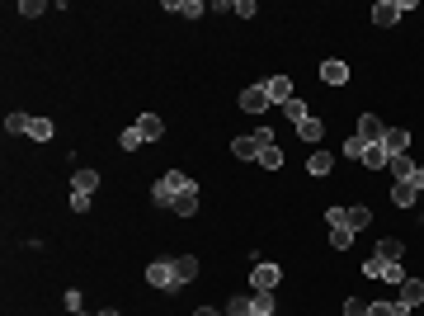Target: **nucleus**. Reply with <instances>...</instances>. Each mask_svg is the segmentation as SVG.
I'll return each instance as SVG.
<instances>
[{
  "mask_svg": "<svg viewBox=\"0 0 424 316\" xmlns=\"http://www.w3.org/2000/svg\"><path fill=\"white\" fill-rule=\"evenodd\" d=\"M184 189H193V179H188L184 170H165L156 184H151V198H156L160 208H174V198H179Z\"/></svg>",
  "mask_w": 424,
  "mask_h": 316,
  "instance_id": "f257e3e1",
  "label": "nucleus"
},
{
  "mask_svg": "<svg viewBox=\"0 0 424 316\" xmlns=\"http://www.w3.org/2000/svg\"><path fill=\"white\" fill-rule=\"evenodd\" d=\"M146 284L160 288V293H179V288H184V279H179L174 260H151V265H146Z\"/></svg>",
  "mask_w": 424,
  "mask_h": 316,
  "instance_id": "f03ea898",
  "label": "nucleus"
},
{
  "mask_svg": "<svg viewBox=\"0 0 424 316\" xmlns=\"http://www.w3.org/2000/svg\"><path fill=\"white\" fill-rule=\"evenodd\" d=\"M363 274H368V279H377V284H406L410 274L406 269H401V260H382V255H373V260H363Z\"/></svg>",
  "mask_w": 424,
  "mask_h": 316,
  "instance_id": "7ed1b4c3",
  "label": "nucleus"
},
{
  "mask_svg": "<svg viewBox=\"0 0 424 316\" xmlns=\"http://www.w3.org/2000/svg\"><path fill=\"white\" fill-rule=\"evenodd\" d=\"M269 142H274V132H269V127H255L245 137H236L231 151H236V160H259V151H264Z\"/></svg>",
  "mask_w": 424,
  "mask_h": 316,
  "instance_id": "20e7f679",
  "label": "nucleus"
},
{
  "mask_svg": "<svg viewBox=\"0 0 424 316\" xmlns=\"http://www.w3.org/2000/svg\"><path fill=\"white\" fill-rule=\"evenodd\" d=\"M278 279H283V269H278V265H269V260H255V269H250L255 293H274V288H278Z\"/></svg>",
  "mask_w": 424,
  "mask_h": 316,
  "instance_id": "39448f33",
  "label": "nucleus"
},
{
  "mask_svg": "<svg viewBox=\"0 0 424 316\" xmlns=\"http://www.w3.org/2000/svg\"><path fill=\"white\" fill-rule=\"evenodd\" d=\"M94 189H99V170H90V165H80V170L71 175V194H80V198H90Z\"/></svg>",
  "mask_w": 424,
  "mask_h": 316,
  "instance_id": "423d86ee",
  "label": "nucleus"
},
{
  "mask_svg": "<svg viewBox=\"0 0 424 316\" xmlns=\"http://www.w3.org/2000/svg\"><path fill=\"white\" fill-rule=\"evenodd\" d=\"M382 151H387V156H406V151H410V132H406V127H387Z\"/></svg>",
  "mask_w": 424,
  "mask_h": 316,
  "instance_id": "0eeeda50",
  "label": "nucleus"
},
{
  "mask_svg": "<svg viewBox=\"0 0 424 316\" xmlns=\"http://www.w3.org/2000/svg\"><path fill=\"white\" fill-rule=\"evenodd\" d=\"M401 307H406V312H415V307H424V279H406V284H401Z\"/></svg>",
  "mask_w": 424,
  "mask_h": 316,
  "instance_id": "6e6552de",
  "label": "nucleus"
},
{
  "mask_svg": "<svg viewBox=\"0 0 424 316\" xmlns=\"http://www.w3.org/2000/svg\"><path fill=\"white\" fill-rule=\"evenodd\" d=\"M264 95H269V104H288V99H293V80H288V76H269L264 80Z\"/></svg>",
  "mask_w": 424,
  "mask_h": 316,
  "instance_id": "1a4fd4ad",
  "label": "nucleus"
},
{
  "mask_svg": "<svg viewBox=\"0 0 424 316\" xmlns=\"http://www.w3.org/2000/svg\"><path fill=\"white\" fill-rule=\"evenodd\" d=\"M240 109H245V113H264V109H269L264 80H259V85H250V90H240Z\"/></svg>",
  "mask_w": 424,
  "mask_h": 316,
  "instance_id": "9d476101",
  "label": "nucleus"
},
{
  "mask_svg": "<svg viewBox=\"0 0 424 316\" xmlns=\"http://www.w3.org/2000/svg\"><path fill=\"white\" fill-rule=\"evenodd\" d=\"M321 80H326V85H349V62H340V57L321 62Z\"/></svg>",
  "mask_w": 424,
  "mask_h": 316,
  "instance_id": "9b49d317",
  "label": "nucleus"
},
{
  "mask_svg": "<svg viewBox=\"0 0 424 316\" xmlns=\"http://www.w3.org/2000/svg\"><path fill=\"white\" fill-rule=\"evenodd\" d=\"M401 15H406V10H401V0H377V5H373V24H382V29L396 24Z\"/></svg>",
  "mask_w": 424,
  "mask_h": 316,
  "instance_id": "f8f14e48",
  "label": "nucleus"
},
{
  "mask_svg": "<svg viewBox=\"0 0 424 316\" xmlns=\"http://www.w3.org/2000/svg\"><path fill=\"white\" fill-rule=\"evenodd\" d=\"M359 137H363V142H382V137H387V127H382L377 113H363V118H359Z\"/></svg>",
  "mask_w": 424,
  "mask_h": 316,
  "instance_id": "ddd939ff",
  "label": "nucleus"
},
{
  "mask_svg": "<svg viewBox=\"0 0 424 316\" xmlns=\"http://www.w3.org/2000/svg\"><path fill=\"white\" fill-rule=\"evenodd\" d=\"M345 222H349V232H363V227H373V208L349 203V208H345Z\"/></svg>",
  "mask_w": 424,
  "mask_h": 316,
  "instance_id": "4468645a",
  "label": "nucleus"
},
{
  "mask_svg": "<svg viewBox=\"0 0 424 316\" xmlns=\"http://www.w3.org/2000/svg\"><path fill=\"white\" fill-rule=\"evenodd\" d=\"M132 127H137V132L146 137V142H160V132H165V123H160L156 113H141V118H137Z\"/></svg>",
  "mask_w": 424,
  "mask_h": 316,
  "instance_id": "2eb2a0df",
  "label": "nucleus"
},
{
  "mask_svg": "<svg viewBox=\"0 0 424 316\" xmlns=\"http://www.w3.org/2000/svg\"><path fill=\"white\" fill-rule=\"evenodd\" d=\"M297 137H302V142H321V137H326V123L311 113V118H302V123H297Z\"/></svg>",
  "mask_w": 424,
  "mask_h": 316,
  "instance_id": "dca6fc26",
  "label": "nucleus"
},
{
  "mask_svg": "<svg viewBox=\"0 0 424 316\" xmlns=\"http://www.w3.org/2000/svg\"><path fill=\"white\" fill-rule=\"evenodd\" d=\"M170 213H179V217H193V213H198V184H193V189H184L179 194V198H174V208Z\"/></svg>",
  "mask_w": 424,
  "mask_h": 316,
  "instance_id": "f3484780",
  "label": "nucleus"
},
{
  "mask_svg": "<svg viewBox=\"0 0 424 316\" xmlns=\"http://www.w3.org/2000/svg\"><path fill=\"white\" fill-rule=\"evenodd\" d=\"M170 15H184V19H198L203 15V0H165Z\"/></svg>",
  "mask_w": 424,
  "mask_h": 316,
  "instance_id": "a211bd4d",
  "label": "nucleus"
},
{
  "mask_svg": "<svg viewBox=\"0 0 424 316\" xmlns=\"http://www.w3.org/2000/svg\"><path fill=\"white\" fill-rule=\"evenodd\" d=\"M387 170L396 175V184H406V179H410V175H415V170H420V165H415V160H410V156H392V160H387Z\"/></svg>",
  "mask_w": 424,
  "mask_h": 316,
  "instance_id": "6ab92c4d",
  "label": "nucleus"
},
{
  "mask_svg": "<svg viewBox=\"0 0 424 316\" xmlns=\"http://www.w3.org/2000/svg\"><path fill=\"white\" fill-rule=\"evenodd\" d=\"M226 316H255V293L245 298V293H236L231 302H226Z\"/></svg>",
  "mask_w": 424,
  "mask_h": 316,
  "instance_id": "aec40b11",
  "label": "nucleus"
},
{
  "mask_svg": "<svg viewBox=\"0 0 424 316\" xmlns=\"http://www.w3.org/2000/svg\"><path fill=\"white\" fill-rule=\"evenodd\" d=\"M387 160H392V156L382 151V142H373L368 151H363V165H368V170H387Z\"/></svg>",
  "mask_w": 424,
  "mask_h": 316,
  "instance_id": "412c9836",
  "label": "nucleus"
},
{
  "mask_svg": "<svg viewBox=\"0 0 424 316\" xmlns=\"http://www.w3.org/2000/svg\"><path fill=\"white\" fill-rule=\"evenodd\" d=\"M415 198H420V189H415V184H396V189H392V203L396 208H415Z\"/></svg>",
  "mask_w": 424,
  "mask_h": 316,
  "instance_id": "4be33fe9",
  "label": "nucleus"
},
{
  "mask_svg": "<svg viewBox=\"0 0 424 316\" xmlns=\"http://www.w3.org/2000/svg\"><path fill=\"white\" fill-rule=\"evenodd\" d=\"M307 170H311V175H330V170H335V156H330V151H311Z\"/></svg>",
  "mask_w": 424,
  "mask_h": 316,
  "instance_id": "5701e85b",
  "label": "nucleus"
},
{
  "mask_svg": "<svg viewBox=\"0 0 424 316\" xmlns=\"http://www.w3.org/2000/svg\"><path fill=\"white\" fill-rule=\"evenodd\" d=\"M377 255H382V260H401V255H406V241H396V236L377 241Z\"/></svg>",
  "mask_w": 424,
  "mask_h": 316,
  "instance_id": "b1692460",
  "label": "nucleus"
},
{
  "mask_svg": "<svg viewBox=\"0 0 424 316\" xmlns=\"http://www.w3.org/2000/svg\"><path fill=\"white\" fill-rule=\"evenodd\" d=\"M283 113H288V123H293V127H297L302 118H311V109H307V104H302L297 95H293V99H288V104H283Z\"/></svg>",
  "mask_w": 424,
  "mask_h": 316,
  "instance_id": "393cba45",
  "label": "nucleus"
},
{
  "mask_svg": "<svg viewBox=\"0 0 424 316\" xmlns=\"http://www.w3.org/2000/svg\"><path fill=\"white\" fill-rule=\"evenodd\" d=\"M368 316H410L401 302H368Z\"/></svg>",
  "mask_w": 424,
  "mask_h": 316,
  "instance_id": "a878e982",
  "label": "nucleus"
},
{
  "mask_svg": "<svg viewBox=\"0 0 424 316\" xmlns=\"http://www.w3.org/2000/svg\"><path fill=\"white\" fill-rule=\"evenodd\" d=\"M174 269H179V279H198V255H179V260H174Z\"/></svg>",
  "mask_w": 424,
  "mask_h": 316,
  "instance_id": "bb28decb",
  "label": "nucleus"
},
{
  "mask_svg": "<svg viewBox=\"0 0 424 316\" xmlns=\"http://www.w3.org/2000/svg\"><path fill=\"white\" fill-rule=\"evenodd\" d=\"M52 132H57V127H52V118H33V123H29V137H33V142H47Z\"/></svg>",
  "mask_w": 424,
  "mask_h": 316,
  "instance_id": "cd10ccee",
  "label": "nucleus"
},
{
  "mask_svg": "<svg viewBox=\"0 0 424 316\" xmlns=\"http://www.w3.org/2000/svg\"><path fill=\"white\" fill-rule=\"evenodd\" d=\"M259 165H264V170H278V165H283V151H278V142H269L264 151H259Z\"/></svg>",
  "mask_w": 424,
  "mask_h": 316,
  "instance_id": "c85d7f7f",
  "label": "nucleus"
},
{
  "mask_svg": "<svg viewBox=\"0 0 424 316\" xmlns=\"http://www.w3.org/2000/svg\"><path fill=\"white\" fill-rule=\"evenodd\" d=\"M330 246H335V251H349V246H354V232H349V227H330Z\"/></svg>",
  "mask_w": 424,
  "mask_h": 316,
  "instance_id": "c756f323",
  "label": "nucleus"
},
{
  "mask_svg": "<svg viewBox=\"0 0 424 316\" xmlns=\"http://www.w3.org/2000/svg\"><path fill=\"white\" fill-rule=\"evenodd\" d=\"M368 146H373V142H363L359 132H354V137H345V156L349 160H363V151H368Z\"/></svg>",
  "mask_w": 424,
  "mask_h": 316,
  "instance_id": "7c9ffc66",
  "label": "nucleus"
},
{
  "mask_svg": "<svg viewBox=\"0 0 424 316\" xmlns=\"http://www.w3.org/2000/svg\"><path fill=\"white\" fill-rule=\"evenodd\" d=\"M29 123H33V118H29V113H5V127H10V132H29Z\"/></svg>",
  "mask_w": 424,
  "mask_h": 316,
  "instance_id": "2f4dec72",
  "label": "nucleus"
},
{
  "mask_svg": "<svg viewBox=\"0 0 424 316\" xmlns=\"http://www.w3.org/2000/svg\"><path fill=\"white\" fill-rule=\"evenodd\" d=\"M141 142H146V137H141L137 127H123V137H118V146H123V151H137Z\"/></svg>",
  "mask_w": 424,
  "mask_h": 316,
  "instance_id": "473e14b6",
  "label": "nucleus"
},
{
  "mask_svg": "<svg viewBox=\"0 0 424 316\" xmlns=\"http://www.w3.org/2000/svg\"><path fill=\"white\" fill-rule=\"evenodd\" d=\"M255 316H274V293H255Z\"/></svg>",
  "mask_w": 424,
  "mask_h": 316,
  "instance_id": "72a5a7b5",
  "label": "nucleus"
},
{
  "mask_svg": "<svg viewBox=\"0 0 424 316\" xmlns=\"http://www.w3.org/2000/svg\"><path fill=\"white\" fill-rule=\"evenodd\" d=\"M326 222H330V227H349V222H345V203L326 208Z\"/></svg>",
  "mask_w": 424,
  "mask_h": 316,
  "instance_id": "f704fd0d",
  "label": "nucleus"
},
{
  "mask_svg": "<svg viewBox=\"0 0 424 316\" xmlns=\"http://www.w3.org/2000/svg\"><path fill=\"white\" fill-rule=\"evenodd\" d=\"M345 316H368V302H359V298H349V302H345Z\"/></svg>",
  "mask_w": 424,
  "mask_h": 316,
  "instance_id": "c9c22d12",
  "label": "nucleus"
},
{
  "mask_svg": "<svg viewBox=\"0 0 424 316\" xmlns=\"http://www.w3.org/2000/svg\"><path fill=\"white\" fill-rule=\"evenodd\" d=\"M19 15H29V19L43 15V0H24V5H19Z\"/></svg>",
  "mask_w": 424,
  "mask_h": 316,
  "instance_id": "e433bc0d",
  "label": "nucleus"
},
{
  "mask_svg": "<svg viewBox=\"0 0 424 316\" xmlns=\"http://www.w3.org/2000/svg\"><path fill=\"white\" fill-rule=\"evenodd\" d=\"M406 184H415V189H420V194H424V165H420V170H415V175H410Z\"/></svg>",
  "mask_w": 424,
  "mask_h": 316,
  "instance_id": "4c0bfd02",
  "label": "nucleus"
},
{
  "mask_svg": "<svg viewBox=\"0 0 424 316\" xmlns=\"http://www.w3.org/2000/svg\"><path fill=\"white\" fill-rule=\"evenodd\" d=\"M193 316H221V312H217V307H198Z\"/></svg>",
  "mask_w": 424,
  "mask_h": 316,
  "instance_id": "58836bf2",
  "label": "nucleus"
},
{
  "mask_svg": "<svg viewBox=\"0 0 424 316\" xmlns=\"http://www.w3.org/2000/svg\"><path fill=\"white\" fill-rule=\"evenodd\" d=\"M94 316H118V312H113V307H104V312H94Z\"/></svg>",
  "mask_w": 424,
  "mask_h": 316,
  "instance_id": "ea45409f",
  "label": "nucleus"
},
{
  "mask_svg": "<svg viewBox=\"0 0 424 316\" xmlns=\"http://www.w3.org/2000/svg\"><path fill=\"white\" fill-rule=\"evenodd\" d=\"M71 316H80V312H71Z\"/></svg>",
  "mask_w": 424,
  "mask_h": 316,
  "instance_id": "a19ab883",
  "label": "nucleus"
}]
</instances>
